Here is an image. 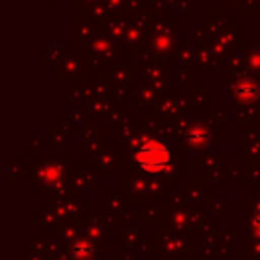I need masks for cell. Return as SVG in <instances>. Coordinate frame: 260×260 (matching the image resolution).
I'll list each match as a JSON object with an SVG mask.
<instances>
[{
    "label": "cell",
    "instance_id": "obj_1",
    "mask_svg": "<svg viewBox=\"0 0 260 260\" xmlns=\"http://www.w3.org/2000/svg\"><path fill=\"white\" fill-rule=\"evenodd\" d=\"M139 168L148 173H157V171H162L170 164V152L164 145L157 141L145 143V145L139 148L138 155H136Z\"/></svg>",
    "mask_w": 260,
    "mask_h": 260
}]
</instances>
